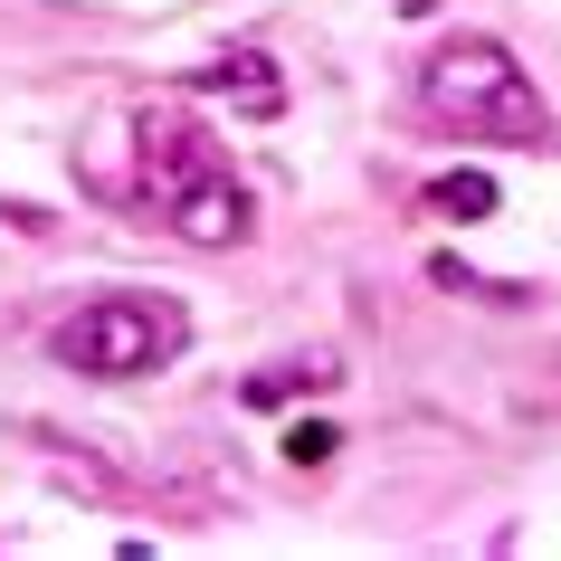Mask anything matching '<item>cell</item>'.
<instances>
[{
    "label": "cell",
    "instance_id": "6da1fadb",
    "mask_svg": "<svg viewBox=\"0 0 561 561\" xmlns=\"http://www.w3.org/2000/svg\"><path fill=\"white\" fill-rule=\"evenodd\" d=\"M191 343V314L172 296H95L77 305L58 333H48V353L67 371H87V381H134V371H162V362Z\"/></svg>",
    "mask_w": 561,
    "mask_h": 561
},
{
    "label": "cell",
    "instance_id": "7a4b0ae2",
    "mask_svg": "<svg viewBox=\"0 0 561 561\" xmlns=\"http://www.w3.org/2000/svg\"><path fill=\"white\" fill-rule=\"evenodd\" d=\"M419 87H428V105H438V115L476 124V134H495V144H542V134H552V115H542L533 77L504 58L495 38H457V48H438Z\"/></svg>",
    "mask_w": 561,
    "mask_h": 561
},
{
    "label": "cell",
    "instance_id": "3957f363",
    "mask_svg": "<svg viewBox=\"0 0 561 561\" xmlns=\"http://www.w3.org/2000/svg\"><path fill=\"white\" fill-rule=\"evenodd\" d=\"M162 229L191 238V248H238L248 238V191L229 181V162H209V172H191L181 191H162Z\"/></svg>",
    "mask_w": 561,
    "mask_h": 561
},
{
    "label": "cell",
    "instance_id": "277c9868",
    "mask_svg": "<svg viewBox=\"0 0 561 561\" xmlns=\"http://www.w3.org/2000/svg\"><path fill=\"white\" fill-rule=\"evenodd\" d=\"M191 87H201V95H238V105H257V115H266V105H276V67H266L257 48H238L229 67H201Z\"/></svg>",
    "mask_w": 561,
    "mask_h": 561
},
{
    "label": "cell",
    "instance_id": "5b68a950",
    "mask_svg": "<svg viewBox=\"0 0 561 561\" xmlns=\"http://www.w3.org/2000/svg\"><path fill=\"white\" fill-rule=\"evenodd\" d=\"M428 209L457 219V229H467V219H495V181H485V172H438V181H428Z\"/></svg>",
    "mask_w": 561,
    "mask_h": 561
},
{
    "label": "cell",
    "instance_id": "8992f818",
    "mask_svg": "<svg viewBox=\"0 0 561 561\" xmlns=\"http://www.w3.org/2000/svg\"><path fill=\"white\" fill-rule=\"evenodd\" d=\"M333 447H343V428H333V419H296V428H286V457H296V467H324Z\"/></svg>",
    "mask_w": 561,
    "mask_h": 561
}]
</instances>
